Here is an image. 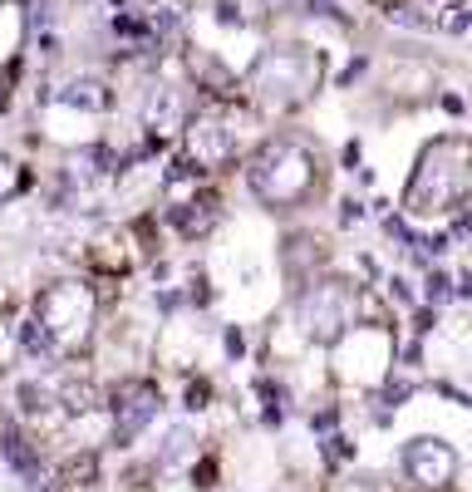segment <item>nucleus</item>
<instances>
[{
  "label": "nucleus",
  "instance_id": "1",
  "mask_svg": "<svg viewBox=\"0 0 472 492\" xmlns=\"http://www.w3.org/2000/svg\"><path fill=\"white\" fill-rule=\"evenodd\" d=\"M472 197V143L463 139H438L433 148H423L418 173L404 192V207L414 217L453 212Z\"/></svg>",
  "mask_w": 472,
  "mask_h": 492
},
{
  "label": "nucleus",
  "instance_id": "2",
  "mask_svg": "<svg viewBox=\"0 0 472 492\" xmlns=\"http://www.w3.org/2000/svg\"><path fill=\"white\" fill-rule=\"evenodd\" d=\"M246 183H251V192L271 207H300L315 187H320V163H315V153L306 143L276 139L251 158Z\"/></svg>",
  "mask_w": 472,
  "mask_h": 492
},
{
  "label": "nucleus",
  "instance_id": "3",
  "mask_svg": "<svg viewBox=\"0 0 472 492\" xmlns=\"http://www.w3.org/2000/svg\"><path fill=\"white\" fill-rule=\"evenodd\" d=\"M320 55H310L306 45H271L266 55L251 65L246 84L271 103V109H290V103L310 99V89L320 84Z\"/></svg>",
  "mask_w": 472,
  "mask_h": 492
},
{
  "label": "nucleus",
  "instance_id": "4",
  "mask_svg": "<svg viewBox=\"0 0 472 492\" xmlns=\"http://www.w3.org/2000/svg\"><path fill=\"white\" fill-rule=\"evenodd\" d=\"M35 320H40V330L49 335L55 350L79 344L84 335H89V326H94L89 286H79V281H55V286H45V291H40V300H35Z\"/></svg>",
  "mask_w": 472,
  "mask_h": 492
},
{
  "label": "nucleus",
  "instance_id": "5",
  "mask_svg": "<svg viewBox=\"0 0 472 492\" xmlns=\"http://www.w3.org/2000/svg\"><path fill=\"white\" fill-rule=\"evenodd\" d=\"M236 139H241L236 113L227 109H207L187 123V153H192L197 167H227L236 153Z\"/></svg>",
  "mask_w": 472,
  "mask_h": 492
},
{
  "label": "nucleus",
  "instance_id": "6",
  "mask_svg": "<svg viewBox=\"0 0 472 492\" xmlns=\"http://www.w3.org/2000/svg\"><path fill=\"white\" fill-rule=\"evenodd\" d=\"M350 306H354V291L344 281H320L306 296V306H300V320H306V330L320 344H334L344 335V326H350Z\"/></svg>",
  "mask_w": 472,
  "mask_h": 492
},
{
  "label": "nucleus",
  "instance_id": "7",
  "mask_svg": "<svg viewBox=\"0 0 472 492\" xmlns=\"http://www.w3.org/2000/svg\"><path fill=\"white\" fill-rule=\"evenodd\" d=\"M404 473L414 478L418 488H448L458 473V453L443 438H414V443L404 448Z\"/></svg>",
  "mask_w": 472,
  "mask_h": 492
},
{
  "label": "nucleus",
  "instance_id": "8",
  "mask_svg": "<svg viewBox=\"0 0 472 492\" xmlns=\"http://www.w3.org/2000/svg\"><path fill=\"white\" fill-rule=\"evenodd\" d=\"M153 414H157V389L153 384H143V380L123 384L119 399H113V438H119V443H133V438L153 424Z\"/></svg>",
  "mask_w": 472,
  "mask_h": 492
},
{
  "label": "nucleus",
  "instance_id": "9",
  "mask_svg": "<svg viewBox=\"0 0 472 492\" xmlns=\"http://www.w3.org/2000/svg\"><path fill=\"white\" fill-rule=\"evenodd\" d=\"M0 453H5V463L15 468V473H25V483L40 492V458H35V448L25 443V434H15V428H10L5 443H0Z\"/></svg>",
  "mask_w": 472,
  "mask_h": 492
},
{
  "label": "nucleus",
  "instance_id": "10",
  "mask_svg": "<svg viewBox=\"0 0 472 492\" xmlns=\"http://www.w3.org/2000/svg\"><path fill=\"white\" fill-rule=\"evenodd\" d=\"M177 217V227H183L187 237H197V232H207V227L217 222V202L212 197H202V202H187L183 212H173Z\"/></svg>",
  "mask_w": 472,
  "mask_h": 492
},
{
  "label": "nucleus",
  "instance_id": "11",
  "mask_svg": "<svg viewBox=\"0 0 472 492\" xmlns=\"http://www.w3.org/2000/svg\"><path fill=\"white\" fill-rule=\"evenodd\" d=\"M177 113H183V103L173 99V89H157L148 99V119L153 123H177Z\"/></svg>",
  "mask_w": 472,
  "mask_h": 492
},
{
  "label": "nucleus",
  "instance_id": "12",
  "mask_svg": "<svg viewBox=\"0 0 472 492\" xmlns=\"http://www.w3.org/2000/svg\"><path fill=\"white\" fill-rule=\"evenodd\" d=\"M20 187H25V167L10 163V158H0V207H5L10 197L20 192Z\"/></svg>",
  "mask_w": 472,
  "mask_h": 492
},
{
  "label": "nucleus",
  "instance_id": "13",
  "mask_svg": "<svg viewBox=\"0 0 472 492\" xmlns=\"http://www.w3.org/2000/svg\"><path fill=\"white\" fill-rule=\"evenodd\" d=\"M20 344H25L30 354H55V344H49V335L40 330V320H25V326H20Z\"/></svg>",
  "mask_w": 472,
  "mask_h": 492
},
{
  "label": "nucleus",
  "instance_id": "14",
  "mask_svg": "<svg viewBox=\"0 0 472 492\" xmlns=\"http://www.w3.org/2000/svg\"><path fill=\"white\" fill-rule=\"evenodd\" d=\"M94 473H99V463H94V453H84V458H69V463H65V483H89Z\"/></svg>",
  "mask_w": 472,
  "mask_h": 492
},
{
  "label": "nucleus",
  "instance_id": "15",
  "mask_svg": "<svg viewBox=\"0 0 472 492\" xmlns=\"http://www.w3.org/2000/svg\"><path fill=\"white\" fill-rule=\"evenodd\" d=\"M187 443H192V438H187V428H173V434H167V448H163V463H173Z\"/></svg>",
  "mask_w": 472,
  "mask_h": 492
},
{
  "label": "nucleus",
  "instance_id": "16",
  "mask_svg": "<svg viewBox=\"0 0 472 492\" xmlns=\"http://www.w3.org/2000/svg\"><path fill=\"white\" fill-rule=\"evenodd\" d=\"M65 399H69V409H89V399H94V389H89V384H69V389H65Z\"/></svg>",
  "mask_w": 472,
  "mask_h": 492
},
{
  "label": "nucleus",
  "instance_id": "17",
  "mask_svg": "<svg viewBox=\"0 0 472 492\" xmlns=\"http://www.w3.org/2000/svg\"><path fill=\"white\" fill-rule=\"evenodd\" d=\"M20 399H25V414H40V409L49 404V394L35 389V384H25V389H20Z\"/></svg>",
  "mask_w": 472,
  "mask_h": 492
},
{
  "label": "nucleus",
  "instance_id": "18",
  "mask_svg": "<svg viewBox=\"0 0 472 492\" xmlns=\"http://www.w3.org/2000/svg\"><path fill=\"white\" fill-rule=\"evenodd\" d=\"M428 296H433V300H448V276H433V281H428Z\"/></svg>",
  "mask_w": 472,
  "mask_h": 492
},
{
  "label": "nucleus",
  "instance_id": "19",
  "mask_svg": "<svg viewBox=\"0 0 472 492\" xmlns=\"http://www.w3.org/2000/svg\"><path fill=\"white\" fill-rule=\"evenodd\" d=\"M266 5H271V10H290L296 0H266Z\"/></svg>",
  "mask_w": 472,
  "mask_h": 492
}]
</instances>
